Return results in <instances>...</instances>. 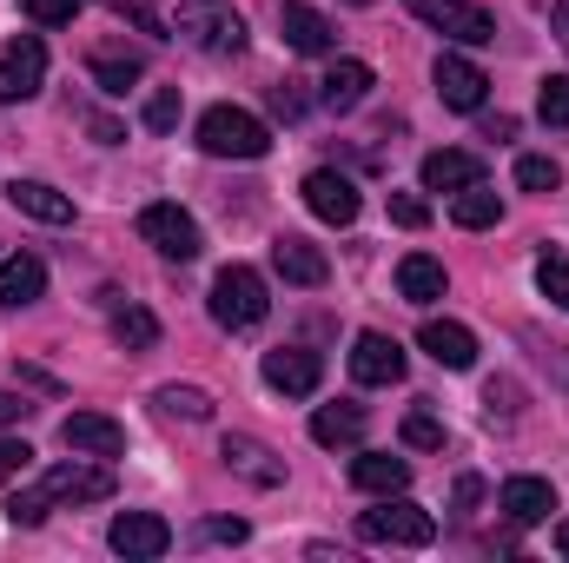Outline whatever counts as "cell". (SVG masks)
<instances>
[{
  "instance_id": "1",
  "label": "cell",
  "mask_w": 569,
  "mask_h": 563,
  "mask_svg": "<svg viewBox=\"0 0 569 563\" xmlns=\"http://www.w3.org/2000/svg\"><path fill=\"white\" fill-rule=\"evenodd\" d=\"M100 497H113V471L107 464H80V451H73V464H53L33 491H13L7 517L13 524H47L60 504H100Z\"/></svg>"
},
{
  "instance_id": "2",
  "label": "cell",
  "mask_w": 569,
  "mask_h": 563,
  "mask_svg": "<svg viewBox=\"0 0 569 563\" xmlns=\"http://www.w3.org/2000/svg\"><path fill=\"white\" fill-rule=\"evenodd\" d=\"M172 33L199 53H246V13L232 0H186Z\"/></svg>"
},
{
  "instance_id": "3",
  "label": "cell",
  "mask_w": 569,
  "mask_h": 563,
  "mask_svg": "<svg viewBox=\"0 0 569 563\" xmlns=\"http://www.w3.org/2000/svg\"><path fill=\"white\" fill-rule=\"evenodd\" d=\"M199 146H206L212 159H266V152H272V134H266V120L246 113V107H206V113H199Z\"/></svg>"
},
{
  "instance_id": "4",
  "label": "cell",
  "mask_w": 569,
  "mask_h": 563,
  "mask_svg": "<svg viewBox=\"0 0 569 563\" xmlns=\"http://www.w3.org/2000/svg\"><path fill=\"white\" fill-rule=\"evenodd\" d=\"M266 312H272V292L252 266H226L212 279V318L226 332H252V325H266Z\"/></svg>"
},
{
  "instance_id": "5",
  "label": "cell",
  "mask_w": 569,
  "mask_h": 563,
  "mask_svg": "<svg viewBox=\"0 0 569 563\" xmlns=\"http://www.w3.org/2000/svg\"><path fill=\"white\" fill-rule=\"evenodd\" d=\"M358 537H365V544H405V551H425L430 537H437V517H430L425 504H411V497L391 491L378 511L358 517Z\"/></svg>"
},
{
  "instance_id": "6",
  "label": "cell",
  "mask_w": 569,
  "mask_h": 563,
  "mask_svg": "<svg viewBox=\"0 0 569 563\" xmlns=\"http://www.w3.org/2000/svg\"><path fill=\"white\" fill-rule=\"evenodd\" d=\"M405 7L443 40H463V47H490L497 40V13L477 7V0H405Z\"/></svg>"
},
{
  "instance_id": "7",
  "label": "cell",
  "mask_w": 569,
  "mask_h": 563,
  "mask_svg": "<svg viewBox=\"0 0 569 563\" xmlns=\"http://www.w3.org/2000/svg\"><path fill=\"white\" fill-rule=\"evenodd\" d=\"M140 239L159 259H179V266L199 259V226H192V213H179V206H166V199L140 213Z\"/></svg>"
},
{
  "instance_id": "8",
  "label": "cell",
  "mask_w": 569,
  "mask_h": 563,
  "mask_svg": "<svg viewBox=\"0 0 569 563\" xmlns=\"http://www.w3.org/2000/svg\"><path fill=\"white\" fill-rule=\"evenodd\" d=\"M219 457H226V471H232V477H246L252 491H279V484H284V457L272 451V444L246 437V431H226Z\"/></svg>"
},
{
  "instance_id": "9",
  "label": "cell",
  "mask_w": 569,
  "mask_h": 563,
  "mask_svg": "<svg viewBox=\"0 0 569 563\" xmlns=\"http://www.w3.org/2000/svg\"><path fill=\"white\" fill-rule=\"evenodd\" d=\"M40 80H47V47L27 33V40H13V47L0 53V107L33 100V93H40Z\"/></svg>"
},
{
  "instance_id": "10",
  "label": "cell",
  "mask_w": 569,
  "mask_h": 563,
  "mask_svg": "<svg viewBox=\"0 0 569 563\" xmlns=\"http://www.w3.org/2000/svg\"><path fill=\"white\" fill-rule=\"evenodd\" d=\"M437 100L443 107H457V113H477L483 107V93H490V80H483V67L477 60H463V53H437Z\"/></svg>"
},
{
  "instance_id": "11",
  "label": "cell",
  "mask_w": 569,
  "mask_h": 563,
  "mask_svg": "<svg viewBox=\"0 0 569 563\" xmlns=\"http://www.w3.org/2000/svg\"><path fill=\"white\" fill-rule=\"evenodd\" d=\"M107 544H113L120 557H166V551H172V524L152 517V511H120L113 531H107Z\"/></svg>"
},
{
  "instance_id": "12",
  "label": "cell",
  "mask_w": 569,
  "mask_h": 563,
  "mask_svg": "<svg viewBox=\"0 0 569 563\" xmlns=\"http://www.w3.org/2000/svg\"><path fill=\"white\" fill-rule=\"evenodd\" d=\"M305 206H311L325 226H351V219H358V186H351L345 172L318 166V172H305Z\"/></svg>"
},
{
  "instance_id": "13",
  "label": "cell",
  "mask_w": 569,
  "mask_h": 563,
  "mask_svg": "<svg viewBox=\"0 0 569 563\" xmlns=\"http://www.w3.org/2000/svg\"><path fill=\"white\" fill-rule=\"evenodd\" d=\"M351 378H358V385H398V378H405V345L385 338V332H358V345H351Z\"/></svg>"
},
{
  "instance_id": "14",
  "label": "cell",
  "mask_w": 569,
  "mask_h": 563,
  "mask_svg": "<svg viewBox=\"0 0 569 563\" xmlns=\"http://www.w3.org/2000/svg\"><path fill=\"white\" fill-rule=\"evenodd\" d=\"M318 378H325L318 352H298V345L266 352V385H272V392H284V398H311V392H318Z\"/></svg>"
},
{
  "instance_id": "15",
  "label": "cell",
  "mask_w": 569,
  "mask_h": 563,
  "mask_svg": "<svg viewBox=\"0 0 569 563\" xmlns=\"http://www.w3.org/2000/svg\"><path fill=\"white\" fill-rule=\"evenodd\" d=\"M279 33L291 53H331L338 47V27L318 13V7H305V0H284L279 7Z\"/></svg>"
},
{
  "instance_id": "16",
  "label": "cell",
  "mask_w": 569,
  "mask_h": 563,
  "mask_svg": "<svg viewBox=\"0 0 569 563\" xmlns=\"http://www.w3.org/2000/svg\"><path fill=\"white\" fill-rule=\"evenodd\" d=\"M418 345H425L443 372H470V365H477V332H470V325H457V318H425Z\"/></svg>"
},
{
  "instance_id": "17",
  "label": "cell",
  "mask_w": 569,
  "mask_h": 563,
  "mask_svg": "<svg viewBox=\"0 0 569 563\" xmlns=\"http://www.w3.org/2000/svg\"><path fill=\"white\" fill-rule=\"evenodd\" d=\"M60 437H67V451H80V457H120V451H127V431L107 418V412H73V418L60 424Z\"/></svg>"
},
{
  "instance_id": "18",
  "label": "cell",
  "mask_w": 569,
  "mask_h": 563,
  "mask_svg": "<svg viewBox=\"0 0 569 563\" xmlns=\"http://www.w3.org/2000/svg\"><path fill=\"white\" fill-rule=\"evenodd\" d=\"M7 206L27 213V219H40V226H73V199L53 192L47 179H13V186H7Z\"/></svg>"
},
{
  "instance_id": "19",
  "label": "cell",
  "mask_w": 569,
  "mask_h": 563,
  "mask_svg": "<svg viewBox=\"0 0 569 563\" xmlns=\"http://www.w3.org/2000/svg\"><path fill=\"white\" fill-rule=\"evenodd\" d=\"M272 266L284 273V285H305V292L331 279V259H325V253H318L311 239H298V233H284L279 246H272Z\"/></svg>"
},
{
  "instance_id": "20",
  "label": "cell",
  "mask_w": 569,
  "mask_h": 563,
  "mask_svg": "<svg viewBox=\"0 0 569 563\" xmlns=\"http://www.w3.org/2000/svg\"><path fill=\"white\" fill-rule=\"evenodd\" d=\"M365 93H371V67H365V60H331V73L318 80V100H325L331 113L365 107Z\"/></svg>"
},
{
  "instance_id": "21",
  "label": "cell",
  "mask_w": 569,
  "mask_h": 563,
  "mask_svg": "<svg viewBox=\"0 0 569 563\" xmlns=\"http://www.w3.org/2000/svg\"><path fill=\"white\" fill-rule=\"evenodd\" d=\"M497 504H503L510 524H543V517L557 511V491H550L543 477H510V484L497 491Z\"/></svg>"
},
{
  "instance_id": "22",
  "label": "cell",
  "mask_w": 569,
  "mask_h": 563,
  "mask_svg": "<svg viewBox=\"0 0 569 563\" xmlns=\"http://www.w3.org/2000/svg\"><path fill=\"white\" fill-rule=\"evenodd\" d=\"M483 179V159L477 152H425V192H463V186H477Z\"/></svg>"
},
{
  "instance_id": "23",
  "label": "cell",
  "mask_w": 569,
  "mask_h": 563,
  "mask_svg": "<svg viewBox=\"0 0 569 563\" xmlns=\"http://www.w3.org/2000/svg\"><path fill=\"white\" fill-rule=\"evenodd\" d=\"M40 292H47V266H40L33 253H13V259H0V305H7V312L33 305Z\"/></svg>"
},
{
  "instance_id": "24",
  "label": "cell",
  "mask_w": 569,
  "mask_h": 563,
  "mask_svg": "<svg viewBox=\"0 0 569 563\" xmlns=\"http://www.w3.org/2000/svg\"><path fill=\"white\" fill-rule=\"evenodd\" d=\"M351 484H358V491L391 497V491H405V484H411V464H405V457H391V451H365V457H351Z\"/></svg>"
},
{
  "instance_id": "25",
  "label": "cell",
  "mask_w": 569,
  "mask_h": 563,
  "mask_svg": "<svg viewBox=\"0 0 569 563\" xmlns=\"http://www.w3.org/2000/svg\"><path fill=\"white\" fill-rule=\"evenodd\" d=\"M311 437H318L325 451L365 444V405H318V412H311Z\"/></svg>"
},
{
  "instance_id": "26",
  "label": "cell",
  "mask_w": 569,
  "mask_h": 563,
  "mask_svg": "<svg viewBox=\"0 0 569 563\" xmlns=\"http://www.w3.org/2000/svg\"><path fill=\"white\" fill-rule=\"evenodd\" d=\"M450 219H457L463 233H483V226H497V219H503V199L477 179V186H463V192L450 199Z\"/></svg>"
},
{
  "instance_id": "27",
  "label": "cell",
  "mask_w": 569,
  "mask_h": 563,
  "mask_svg": "<svg viewBox=\"0 0 569 563\" xmlns=\"http://www.w3.org/2000/svg\"><path fill=\"white\" fill-rule=\"evenodd\" d=\"M87 67H93V87L100 93H127V87H140V73H146L140 53H113V47H100Z\"/></svg>"
},
{
  "instance_id": "28",
  "label": "cell",
  "mask_w": 569,
  "mask_h": 563,
  "mask_svg": "<svg viewBox=\"0 0 569 563\" xmlns=\"http://www.w3.org/2000/svg\"><path fill=\"white\" fill-rule=\"evenodd\" d=\"M398 292H405L411 305H437V298H443V266H437L430 253H411V259L398 266Z\"/></svg>"
},
{
  "instance_id": "29",
  "label": "cell",
  "mask_w": 569,
  "mask_h": 563,
  "mask_svg": "<svg viewBox=\"0 0 569 563\" xmlns=\"http://www.w3.org/2000/svg\"><path fill=\"white\" fill-rule=\"evenodd\" d=\"M113 338H120L127 352H152V345H159V318L127 298V305H113Z\"/></svg>"
},
{
  "instance_id": "30",
  "label": "cell",
  "mask_w": 569,
  "mask_h": 563,
  "mask_svg": "<svg viewBox=\"0 0 569 563\" xmlns=\"http://www.w3.org/2000/svg\"><path fill=\"white\" fill-rule=\"evenodd\" d=\"M159 412L166 418H186V424H206L212 418V398L199 385H159Z\"/></svg>"
},
{
  "instance_id": "31",
  "label": "cell",
  "mask_w": 569,
  "mask_h": 563,
  "mask_svg": "<svg viewBox=\"0 0 569 563\" xmlns=\"http://www.w3.org/2000/svg\"><path fill=\"white\" fill-rule=\"evenodd\" d=\"M517 186H523V192H557V186H563V166L543 159V152H523V159H517Z\"/></svg>"
},
{
  "instance_id": "32",
  "label": "cell",
  "mask_w": 569,
  "mask_h": 563,
  "mask_svg": "<svg viewBox=\"0 0 569 563\" xmlns=\"http://www.w3.org/2000/svg\"><path fill=\"white\" fill-rule=\"evenodd\" d=\"M537 292H543L550 305H563V312H569V259H563V253H543V259H537Z\"/></svg>"
},
{
  "instance_id": "33",
  "label": "cell",
  "mask_w": 569,
  "mask_h": 563,
  "mask_svg": "<svg viewBox=\"0 0 569 563\" xmlns=\"http://www.w3.org/2000/svg\"><path fill=\"white\" fill-rule=\"evenodd\" d=\"M537 113H543V127H569V73H550V80H543Z\"/></svg>"
},
{
  "instance_id": "34",
  "label": "cell",
  "mask_w": 569,
  "mask_h": 563,
  "mask_svg": "<svg viewBox=\"0 0 569 563\" xmlns=\"http://www.w3.org/2000/svg\"><path fill=\"white\" fill-rule=\"evenodd\" d=\"M146 134H172V127H179V87H159V93H152V100H146Z\"/></svg>"
},
{
  "instance_id": "35",
  "label": "cell",
  "mask_w": 569,
  "mask_h": 563,
  "mask_svg": "<svg viewBox=\"0 0 569 563\" xmlns=\"http://www.w3.org/2000/svg\"><path fill=\"white\" fill-rule=\"evenodd\" d=\"M20 13H27L33 27H67V20L80 13V0H20Z\"/></svg>"
},
{
  "instance_id": "36",
  "label": "cell",
  "mask_w": 569,
  "mask_h": 563,
  "mask_svg": "<svg viewBox=\"0 0 569 563\" xmlns=\"http://www.w3.org/2000/svg\"><path fill=\"white\" fill-rule=\"evenodd\" d=\"M391 219H398L405 233H425L430 226V199H418V192H391Z\"/></svg>"
},
{
  "instance_id": "37",
  "label": "cell",
  "mask_w": 569,
  "mask_h": 563,
  "mask_svg": "<svg viewBox=\"0 0 569 563\" xmlns=\"http://www.w3.org/2000/svg\"><path fill=\"white\" fill-rule=\"evenodd\" d=\"M405 444H411V451H443V424L430 418V412H411V418H405Z\"/></svg>"
},
{
  "instance_id": "38",
  "label": "cell",
  "mask_w": 569,
  "mask_h": 563,
  "mask_svg": "<svg viewBox=\"0 0 569 563\" xmlns=\"http://www.w3.org/2000/svg\"><path fill=\"white\" fill-rule=\"evenodd\" d=\"M107 7H113V13H120V20H133V27H140V33H152V40H166V33H172V27H166V20H159V13H152V7H140V0H107Z\"/></svg>"
},
{
  "instance_id": "39",
  "label": "cell",
  "mask_w": 569,
  "mask_h": 563,
  "mask_svg": "<svg viewBox=\"0 0 569 563\" xmlns=\"http://www.w3.org/2000/svg\"><path fill=\"white\" fill-rule=\"evenodd\" d=\"M27 464H33V444L27 437H0V484H13Z\"/></svg>"
},
{
  "instance_id": "40",
  "label": "cell",
  "mask_w": 569,
  "mask_h": 563,
  "mask_svg": "<svg viewBox=\"0 0 569 563\" xmlns=\"http://www.w3.org/2000/svg\"><path fill=\"white\" fill-rule=\"evenodd\" d=\"M199 537H206V544H246V537H252V524H246V517H212Z\"/></svg>"
},
{
  "instance_id": "41",
  "label": "cell",
  "mask_w": 569,
  "mask_h": 563,
  "mask_svg": "<svg viewBox=\"0 0 569 563\" xmlns=\"http://www.w3.org/2000/svg\"><path fill=\"white\" fill-rule=\"evenodd\" d=\"M272 113H284V120H298V113H305V93H298V80H279V87H272Z\"/></svg>"
},
{
  "instance_id": "42",
  "label": "cell",
  "mask_w": 569,
  "mask_h": 563,
  "mask_svg": "<svg viewBox=\"0 0 569 563\" xmlns=\"http://www.w3.org/2000/svg\"><path fill=\"white\" fill-rule=\"evenodd\" d=\"M87 127H93V140H107V146H120V140H127V127H113L107 113H87Z\"/></svg>"
},
{
  "instance_id": "43",
  "label": "cell",
  "mask_w": 569,
  "mask_h": 563,
  "mask_svg": "<svg viewBox=\"0 0 569 563\" xmlns=\"http://www.w3.org/2000/svg\"><path fill=\"white\" fill-rule=\"evenodd\" d=\"M477 497H483V484H477V477H457V511H470Z\"/></svg>"
},
{
  "instance_id": "44",
  "label": "cell",
  "mask_w": 569,
  "mask_h": 563,
  "mask_svg": "<svg viewBox=\"0 0 569 563\" xmlns=\"http://www.w3.org/2000/svg\"><path fill=\"white\" fill-rule=\"evenodd\" d=\"M13 418H27V405H20L13 392H0V424H13Z\"/></svg>"
},
{
  "instance_id": "45",
  "label": "cell",
  "mask_w": 569,
  "mask_h": 563,
  "mask_svg": "<svg viewBox=\"0 0 569 563\" xmlns=\"http://www.w3.org/2000/svg\"><path fill=\"white\" fill-rule=\"evenodd\" d=\"M550 20H557V40L569 47V0H557V7H550Z\"/></svg>"
},
{
  "instance_id": "46",
  "label": "cell",
  "mask_w": 569,
  "mask_h": 563,
  "mask_svg": "<svg viewBox=\"0 0 569 563\" xmlns=\"http://www.w3.org/2000/svg\"><path fill=\"white\" fill-rule=\"evenodd\" d=\"M557 551L569 557V524H557Z\"/></svg>"
},
{
  "instance_id": "47",
  "label": "cell",
  "mask_w": 569,
  "mask_h": 563,
  "mask_svg": "<svg viewBox=\"0 0 569 563\" xmlns=\"http://www.w3.org/2000/svg\"><path fill=\"white\" fill-rule=\"evenodd\" d=\"M351 7H371V0H351Z\"/></svg>"
}]
</instances>
